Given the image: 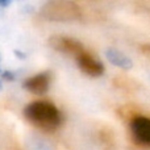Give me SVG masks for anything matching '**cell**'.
Listing matches in <instances>:
<instances>
[{
  "label": "cell",
  "instance_id": "7",
  "mask_svg": "<svg viewBox=\"0 0 150 150\" xmlns=\"http://www.w3.org/2000/svg\"><path fill=\"white\" fill-rule=\"evenodd\" d=\"M107 58L109 59V62L115 63V65L120 66V67H129L130 66V61L122 53L117 52V50H115V49L107 50Z\"/></svg>",
  "mask_w": 150,
  "mask_h": 150
},
{
  "label": "cell",
  "instance_id": "8",
  "mask_svg": "<svg viewBox=\"0 0 150 150\" xmlns=\"http://www.w3.org/2000/svg\"><path fill=\"white\" fill-rule=\"evenodd\" d=\"M0 87H1V86H0Z\"/></svg>",
  "mask_w": 150,
  "mask_h": 150
},
{
  "label": "cell",
  "instance_id": "4",
  "mask_svg": "<svg viewBox=\"0 0 150 150\" xmlns=\"http://www.w3.org/2000/svg\"><path fill=\"white\" fill-rule=\"evenodd\" d=\"M50 45L54 49H57L58 52H63L67 54H73L75 57H78L79 54H82L84 52L83 45L79 41L70 37H63V36H54L49 40Z\"/></svg>",
  "mask_w": 150,
  "mask_h": 150
},
{
  "label": "cell",
  "instance_id": "6",
  "mask_svg": "<svg viewBox=\"0 0 150 150\" xmlns=\"http://www.w3.org/2000/svg\"><path fill=\"white\" fill-rule=\"evenodd\" d=\"M49 83H50V78L47 73H41V74H37L34 76L29 78L24 82V87L26 90H29L30 92L33 93H45L49 88Z\"/></svg>",
  "mask_w": 150,
  "mask_h": 150
},
{
  "label": "cell",
  "instance_id": "3",
  "mask_svg": "<svg viewBox=\"0 0 150 150\" xmlns=\"http://www.w3.org/2000/svg\"><path fill=\"white\" fill-rule=\"evenodd\" d=\"M133 138L138 144L150 146V119L144 116H137L130 122Z\"/></svg>",
  "mask_w": 150,
  "mask_h": 150
},
{
  "label": "cell",
  "instance_id": "2",
  "mask_svg": "<svg viewBox=\"0 0 150 150\" xmlns=\"http://www.w3.org/2000/svg\"><path fill=\"white\" fill-rule=\"evenodd\" d=\"M42 15L49 20L70 21L82 16V9L73 1H49L42 7Z\"/></svg>",
  "mask_w": 150,
  "mask_h": 150
},
{
  "label": "cell",
  "instance_id": "5",
  "mask_svg": "<svg viewBox=\"0 0 150 150\" xmlns=\"http://www.w3.org/2000/svg\"><path fill=\"white\" fill-rule=\"evenodd\" d=\"M76 62L79 69L86 73L87 75H91V76H99V75L103 74L104 67L98 59L90 55L87 52H83L82 54H79L76 57Z\"/></svg>",
  "mask_w": 150,
  "mask_h": 150
},
{
  "label": "cell",
  "instance_id": "1",
  "mask_svg": "<svg viewBox=\"0 0 150 150\" xmlns=\"http://www.w3.org/2000/svg\"><path fill=\"white\" fill-rule=\"evenodd\" d=\"M25 117L44 130H54L61 124V113L49 101H33L24 109Z\"/></svg>",
  "mask_w": 150,
  "mask_h": 150
}]
</instances>
